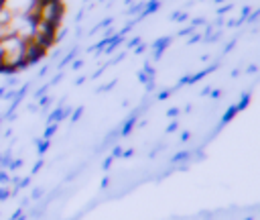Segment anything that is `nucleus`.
I'll return each mask as SVG.
<instances>
[{
	"label": "nucleus",
	"instance_id": "1",
	"mask_svg": "<svg viewBox=\"0 0 260 220\" xmlns=\"http://www.w3.org/2000/svg\"><path fill=\"white\" fill-rule=\"evenodd\" d=\"M2 47V57H0V71L12 73L28 65V41L8 35L6 39L0 41Z\"/></svg>",
	"mask_w": 260,
	"mask_h": 220
}]
</instances>
